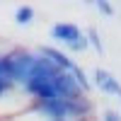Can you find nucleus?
<instances>
[{"label":"nucleus","mask_w":121,"mask_h":121,"mask_svg":"<svg viewBox=\"0 0 121 121\" xmlns=\"http://www.w3.org/2000/svg\"><path fill=\"white\" fill-rule=\"evenodd\" d=\"M39 112L46 114L48 119H53V121H63L68 116H80V114H85L90 112V104L82 102V99H46V102H39Z\"/></svg>","instance_id":"obj_1"},{"label":"nucleus","mask_w":121,"mask_h":121,"mask_svg":"<svg viewBox=\"0 0 121 121\" xmlns=\"http://www.w3.org/2000/svg\"><path fill=\"white\" fill-rule=\"evenodd\" d=\"M3 63L7 68L10 78H12V82H27L29 75H32L34 70V63H36V56L27 53V51H15L3 58Z\"/></svg>","instance_id":"obj_2"},{"label":"nucleus","mask_w":121,"mask_h":121,"mask_svg":"<svg viewBox=\"0 0 121 121\" xmlns=\"http://www.w3.org/2000/svg\"><path fill=\"white\" fill-rule=\"evenodd\" d=\"M53 90H56L58 99H80L82 97V90L75 82L73 73H63V70L53 78Z\"/></svg>","instance_id":"obj_3"},{"label":"nucleus","mask_w":121,"mask_h":121,"mask_svg":"<svg viewBox=\"0 0 121 121\" xmlns=\"http://www.w3.org/2000/svg\"><path fill=\"white\" fill-rule=\"evenodd\" d=\"M95 80H97V85H99V90H102V92H107V95H116V97L121 99V82H119L112 73H107V70L97 68V70H95Z\"/></svg>","instance_id":"obj_4"},{"label":"nucleus","mask_w":121,"mask_h":121,"mask_svg":"<svg viewBox=\"0 0 121 121\" xmlns=\"http://www.w3.org/2000/svg\"><path fill=\"white\" fill-rule=\"evenodd\" d=\"M41 56H44V58H48V60H51V63H53L58 70H63V73H70V70L75 68V63L70 60V56H65L63 51H58V48L46 46V48H41Z\"/></svg>","instance_id":"obj_5"},{"label":"nucleus","mask_w":121,"mask_h":121,"mask_svg":"<svg viewBox=\"0 0 121 121\" xmlns=\"http://www.w3.org/2000/svg\"><path fill=\"white\" fill-rule=\"evenodd\" d=\"M51 36L56 39V41H63V44H73V41H78L80 36V29L75 27V24H53L51 27Z\"/></svg>","instance_id":"obj_6"},{"label":"nucleus","mask_w":121,"mask_h":121,"mask_svg":"<svg viewBox=\"0 0 121 121\" xmlns=\"http://www.w3.org/2000/svg\"><path fill=\"white\" fill-rule=\"evenodd\" d=\"M15 19L19 24H29L34 19V7H29V5H22V7H17L15 10Z\"/></svg>","instance_id":"obj_7"},{"label":"nucleus","mask_w":121,"mask_h":121,"mask_svg":"<svg viewBox=\"0 0 121 121\" xmlns=\"http://www.w3.org/2000/svg\"><path fill=\"white\" fill-rule=\"evenodd\" d=\"M12 85H15V82H12V78H10V73H7V68H5V63H3V58H0V97H3Z\"/></svg>","instance_id":"obj_8"},{"label":"nucleus","mask_w":121,"mask_h":121,"mask_svg":"<svg viewBox=\"0 0 121 121\" xmlns=\"http://www.w3.org/2000/svg\"><path fill=\"white\" fill-rule=\"evenodd\" d=\"M87 39H90L87 44H92V46L97 48L99 53L104 51V46H102V39H99V34H97V29H90V32H87Z\"/></svg>","instance_id":"obj_9"},{"label":"nucleus","mask_w":121,"mask_h":121,"mask_svg":"<svg viewBox=\"0 0 121 121\" xmlns=\"http://www.w3.org/2000/svg\"><path fill=\"white\" fill-rule=\"evenodd\" d=\"M68 46L73 48V51H85V48H87V39H85V36H80L78 41H73V44H68Z\"/></svg>","instance_id":"obj_10"},{"label":"nucleus","mask_w":121,"mask_h":121,"mask_svg":"<svg viewBox=\"0 0 121 121\" xmlns=\"http://www.w3.org/2000/svg\"><path fill=\"white\" fill-rule=\"evenodd\" d=\"M97 7H99V10H102V12H104V15H112V12H114V7H112V5H109V3H104V0H99V3H97Z\"/></svg>","instance_id":"obj_11"},{"label":"nucleus","mask_w":121,"mask_h":121,"mask_svg":"<svg viewBox=\"0 0 121 121\" xmlns=\"http://www.w3.org/2000/svg\"><path fill=\"white\" fill-rule=\"evenodd\" d=\"M104 121H121V114H116V112H104Z\"/></svg>","instance_id":"obj_12"}]
</instances>
